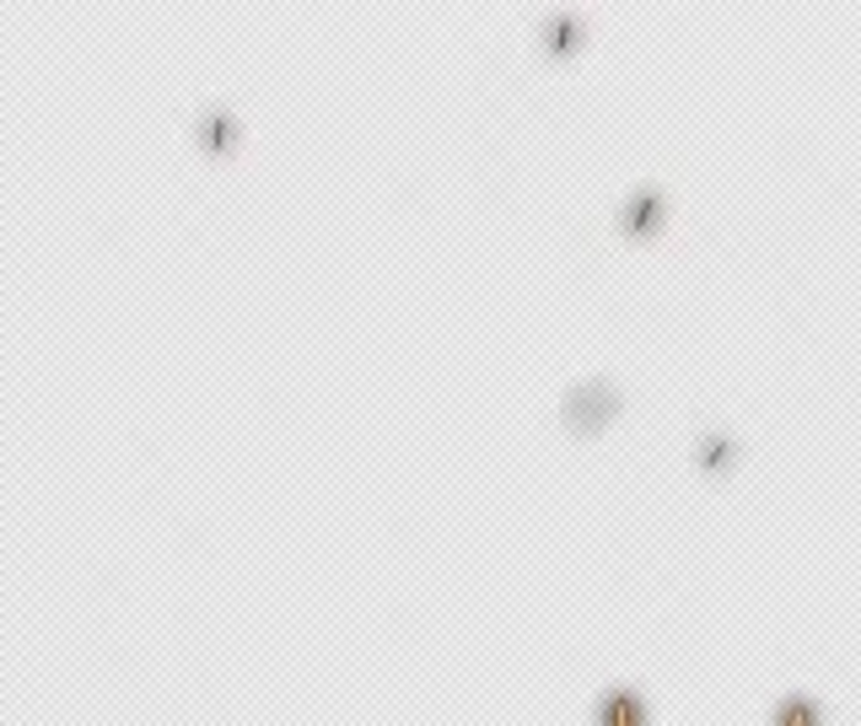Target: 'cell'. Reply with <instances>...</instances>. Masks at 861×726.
I'll return each mask as SVG.
<instances>
[{"label":"cell","mask_w":861,"mask_h":726,"mask_svg":"<svg viewBox=\"0 0 861 726\" xmlns=\"http://www.w3.org/2000/svg\"><path fill=\"white\" fill-rule=\"evenodd\" d=\"M598 726H647V711H641V699H636V694L615 688V694H603V699H598Z\"/></svg>","instance_id":"cell-4"},{"label":"cell","mask_w":861,"mask_h":726,"mask_svg":"<svg viewBox=\"0 0 861 726\" xmlns=\"http://www.w3.org/2000/svg\"><path fill=\"white\" fill-rule=\"evenodd\" d=\"M657 221H662V200H657V189H636L630 200H624V210H619V227L624 232H652Z\"/></svg>","instance_id":"cell-3"},{"label":"cell","mask_w":861,"mask_h":726,"mask_svg":"<svg viewBox=\"0 0 861 726\" xmlns=\"http://www.w3.org/2000/svg\"><path fill=\"white\" fill-rule=\"evenodd\" d=\"M576 39H581L576 11H549V17H544V49H549V54H566V49H576Z\"/></svg>","instance_id":"cell-5"},{"label":"cell","mask_w":861,"mask_h":726,"mask_svg":"<svg viewBox=\"0 0 861 726\" xmlns=\"http://www.w3.org/2000/svg\"><path fill=\"white\" fill-rule=\"evenodd\" d=\"M232 140H238V119L227 108H200V146H206L210 157H227Z\"/></svg>","instance_id":"cell-2"},{"label":"cell","mask_w":861,"mask_h":726,"mask_svg":"<svg viewBox=\"0 0 861 726\" xmlns=\"http://www.w3.org/2000/svg\"><path fill=\"white\" fill-rule=\"evenodd\" d=\"M615 414H619V388L615 382H603V377L576 382L571 393L560 399V420H566L571 436H598V431H609Z\"/></svg>","instance_id":"cell-1"}]
</instances>
